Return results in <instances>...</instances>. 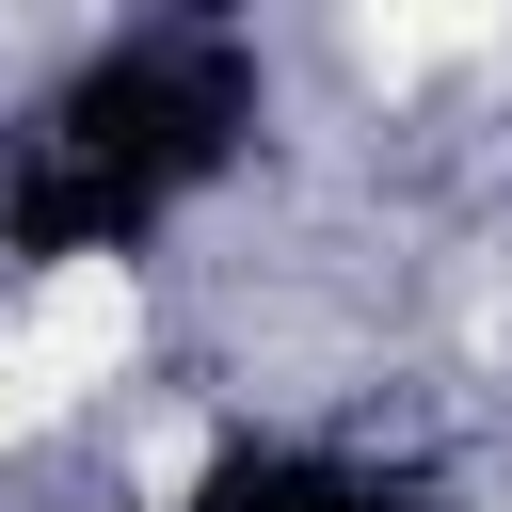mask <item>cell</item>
Instances as JSON below:
<instances>
[{"label": "cell", "instance_id": "1", "mask_svg": "<svg viewBox=\"0 0 512 512\" xmlns=\"http://www.w3.org/2000/svg\"><path fill=\"white\" fill-rule=\"evenodd\" d=\"M128 352H144V288H128V256H64V272L0 320V448L64 432L96 384H128Z\"/></svg>", "mask_w": 512, "mask_h": 512}, {"label": "cell", "instance_id": "2", "mask_svg": "<svg viewBox=\"0 0 512 512\" xmlns=\"http://www.w3.org/2000/svg\"><path fill=\"white\" fill-rule=\"evenodd\" d=\"M496 16H512V0H352V48H368L384 80H448V64L496 48Z\"/></svg>", "mask_w": 512, "mask_h": 512}, {"label": "cell", "instance_id": "3", "mask_svg": "<svg viewBox=\"0 0 512 512\" xmlns=\"http://www.w3.org/2000/svg\"><path fill=\"white\" fill-rule=\"evenodd\" d=\"M192 480H208V432H192V416H160V432L128 448V496H144V512H176Z\"/></svg>", "mask_w": 512, "mask_h": 512}]
</instances>
